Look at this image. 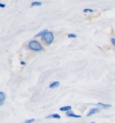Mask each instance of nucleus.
<instances>
[{
    "label": "nucleus",
    "mask_w": 115,
    "mask_h": 123,
    "mask_svg": "<svg viewBox=\"0 0 115 123\" xmlns=\"http://www.w3.org/2000/svg\"><path fill=\"white\" fill-rule=\"evenodd\" d=\"M28 48L33 50V51H42L43 50V47L42 45L39 42V41H35V40H32V41H29L28 43Z\"/></svg>",
    "instance_id": "1"
},
{
    "label": "nucleus",
    "mask_w": 115,
    "mask_h": 123,
    "mask_svg": "<svg viewBox=\"0 0 115 123\" xmlns=\"http://www.w3.org/2000/svg\"><path fill=\"white\" fill-rule=\"evenodd\" d=\"M41 40L44 41L46 45H51L54 41V34L51 31H47L45 34L41 37Z\"/></svg>",
    "instance_id": "2"
},
{
    "label": "nucleus",
    "mask_w": 115,
    "mask_h": 123,
    "mask_svg": "<svg viewBox=\"0 0 115 123\" xmlns=\"http://www.w3.org/2000/svg\"><path fill=\"white\" fill-rule=\"evenodd\" d=\"M101 108L100 107H95V108H91V109L88 111L87 112V116H92V115H95L96 113H99L101 111Z\"/></svg>",
    "instance_id": "3"
},
{
    "label": "nucleus",
    "mask_w": 115,
    "mask_h": 123,
    "mask_svg": "<svg viewBox=\"0 0 115 123\" xmlns=\"http://www.w3.org/2000/svg\"><path fill=\"white\" fill-rule=\"evenodd\" d=\"M66 116L67 117H70V118H81V115H78V114H76V113L73 111H67L66 112Z\"/></svg>",
    "instance_id": "4"
},
{
    "label": "nucleus",
    "mask_w": 115,
    "mask_h": 123,
    "mask_svg": "<svg viewBox=\"0 0 115 123\" xmlns=\"http://www.w3.org/2000/svg\"><path fill=\"white\" fill-rule=\"evenodd\" d=\"M6 99V95L4 92H0V106H3L5 101Z\"/></svg>",
    "instance_id": "5"
},
{
    "label": "nucleus",
    "mask_w": 115,
    "mask_h": 123,
    "mask_svg": "<svg viewBox=\"0 0 115 123\" xmlns=\"http://www.w3.org/2000/svg\"><path fill=\"white\" fill-rule=\"evenodd\" d=\"M96 105L100 107L101 109H108V108H111L112 105L111 104H107V103H97Z\"/></svg>",
    "instance_id": "6"
},
{
    "label": "nucleus",
    "mask_w": 115,
    "mask_h": 123,
    "mask_svg": "<svg viewBox=\"0 0 115 123\" xmlns=\"http://www.w3.org/2000/svg\"><path fill=\"white\" fill-rule=\"evenodd\" d=\"M46 119H60L61 116L59 114H57V113H54V114H51V115H48L47 117H45Z\"/></svg>",
    "instance_id": "7"
},
{
    "label": "nucleus",
    "mask_w": 115,
    "mask_h": 123,
    "mask_svg": "<svg viewBox=\"0 0 115 123\" xmlns=\"http://www.w3.org/2000/svg\"><path fill=\"white\" fill-rule=\"evenodd\" d=\"M59 84H60V83L58 82V81H54V82H52V83H51V85H50V86H49V87H50V88H51V89L57 88L58 86H59Z\"/></svg>",
    "instance_id": "8"
},
{
    "label": "nucleus",
    "mask_w": 115,
    "mask_h": 123,
    "mask_svg": "<svg viewBox=\"0 0 115 123\" xmlns=\"http://www.w3.org/2000/svg\"><path fill=\"white\" fill-rule=\"evenodd\" d=\"M71 109H72V107L71 106H69V105H68V106H64V107H61V108H59V111H71Z\"/></svg>",
    "instance_id": "9"
},
{
    "label": "nucleus",
    "mask_w": 115,
    "mask_h": 123,
    "mask_svg": "<svg viewBox=\"0 0 115 123\" xmlns=\"http://www.w3.org/2000/svg\"><path fill=\"white\" fill-rule=\"evenodd\" d=\"M47 31H48V30H43V31H40V32H39V33H37V34H36V35H35V36H34V38L42 37V36H43V35L45 34V33H46V32H47Z\"/></svg>",
    "instance_id": "10"
},
{
    "label": "nucleus",
    "mask_w": 115,
    "mask_h": 123,
    "mask_svg": "<svg viewBox=\"0 0 115 123\" xmlns=\"http://www.w3.org/2000/svg\"><path fill=\"white\" fill-rule=\"evenodd\" d=\"M42 6V3L41 2H39V1H35V2H32L31 4V7H33V6Z\"/></svg>",
    "instance_id": "11"
},
{
    "label": "nucleus",
    "mask_w": 115,
    "mask_h": 123,
    "mask_svg": "<svg viewBox=\"0 0 115 123\" xmlns=\"http://www.w3.org/2000/svg\"><path fill=\"white\" fill-rule=\"evenodd\" d=\"M83 12H84V13H93L94 10H93V9H90V8H85V9L83 10Z\"/></svg>",
    "instance_id": "12"
},
{
    "label": "nucleus",
    "mask_w": 115,
    "mask_h": 123,
    "mask_svg": "<svg viewBox=\"0 0 115 123\" xmlns=\"http://www.w3.org/2000/svg\"><path fill=\"white\" fill-rule=\"evenodd\" d=\"M68 38H77V35L75 34V33H69V34L68 35Z\"/></svg>",
    "instance_id": "13"
},
{
    "label": "nucleus",
    "mask_w": 115,
    "mask_h": 123,
    "mask_svg": "<svg viewBox=\"0 0 115 123\" xmlns=\"http://www.w3.org/2000/svg\"><path fill=\"white\" fill-rule=\"evenodd\" d=\"M34 121H35V120H34V119H30V120H26L24 123H32V122H34Z\"/></svg>",
    "instance_id": "14"
},
{
    "label": "nucleus",
    "mask_w": 115,
    "mask_h": 123,
    "mask_svg": "<svg viewBox=\"0 0 115 123\" xmlns=\"http://www.w3.org/2000/svg\"><path fill=\"white\" fill-rule=\"evenodd\" d=\"M111 42H112V44L113 46H115V38H112L111 39Z\"/></svg>",
    "instance_id": "15"
},
{
    "label": "nucleus",
    "mask_w": 115,
    "mask_h": 123,
    "mask_svg": "<svg viewBox=\"0 0 115 123\" xmlns=\"http://www.w3.org/2000/svg\"><path fill=\"white\" fill-rule=\"evenodd\" d=\"M0 6L2 7V8H5V7H6V5H5L4 3H1L0 4Z\"/></svg>",
    "instance_id": "16"
},
{
    "label": "nucleus",
    "mask_w": 115,
    "mask_h": 123,
    "mask_svg": "<svg viewBox=\"0 0 115 123\" xmlns=\"http://www.w3.org/2000/svg\"><path fill=\"white\" fill-rule=\"evenodd\" d=\"M21 65L25 66V62H24V61H21Z\"/></svg>",
    "instance_id": "17"
},
{
    "label": "nucleus",
    "mask_w": 115,
    "mask_h": 123,
    "mask_svg": "<svg viewBox=\"0 0 115 123\" xmlns=\"http://www.w3.org/2000/svg\"><path fill=\"white\" fill-rule=\"evenodd\" d=\"M91 123H95V122H91Z\"/></svg>",
    "instance_id": "18"
}]
</instances>
